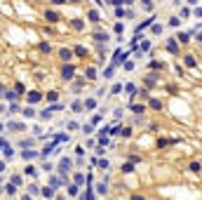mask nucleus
<instances>
[{"label": "nucleus", "instance_id": "obj_22", "mask_svg": "<svg viewBox=\"0 0 202 200\" xmlns=\"http://www.w3.org/2000/svg\"><path fill=\"white\" fill-rule=\"evenodd\" d=\"M5 193H9V195H14V193H17V188H14V184H7V186H5Z\"/></svg>", "mask_w": 202, "mask_h": 200}, {"label": "nucleus", "instance_id": "obj_44", "mask_svg": "<svg viewBox=\"0 0 202 200\" xmlns=\"http://www.w3.org/2000/svg\"><path fill=\"white\" fill-rule=\"evenodd\" d=\"M122 2H125V5H132V2H134V0H122Z\"/></svg>", "mask_w": 202, "mask_h": 200}, {"label": "nucleus", "instance_id": "obj_23", "mask_svg": "<svg viewBox=\"0 0 202 200\" xmlns=\"http://www.w3.org/2000/svg\"><path fill=\"white\" fill-rule=\"evenodd\" d=\"M68 193H70V195H78V193H80V186H78V184H73V186L68 188Z\"/></svg>", "mask_w": 202, "mask_h": 200}, {"label": "nucleus", "instance_id": "obj_32", "mask_svg": "<svg viewBox=\"0 0 202 200\" xmlns=\"http://www.w3.org/2000/svg\"><path fill=\"white\" fill-rule=\"evenodd\" d=\"M200 170H202L200 163H193V165H190V172H200Z\"/></svg>", "mask_w": 202, "mask_h": 200}, {"label": "nucleus", "instance_id": "obj_40", "mask_svg": "<svg viewBox=\"0 0 202 200\" xmlns=\"http://www.w3.org/2000/svg\"><path fill=\"white\" fill-rule=\"evenodd\" d=\"M66 0H52V5H63Z\"/></svg>", "mask_w": 202, "mask_h": 200}, {"label": "nucleus", "instance_id": "obj_5", "mask_svg": "<svg viewBox=\"0 0 202 200\" xmlns=\"http://www.w3.org/2000/svg\"><path fill=\"white\" fill-rule=\"evenodd\" d=\"M59 170H61V174H66L70 170V160H68V158H63L61 163H59Z\"/></svg>", "mask_w": 202, "mask_h": 200}, {"label": "nucleus", "instance_id": "obj_41", "mask_svg": "<svg viewBox=\"0 0 202 200\" xmlns=\"http://www.w3.org/2000/svg\"><path fill=\"white\" fill-rule=\"evenodd\" d=\"M132 200H146L143 195H132Z\"/></svg>", "mask_w": 202, "mask_h": 200}, {"label": "nucleus", "instance_id": "obj_20", "mask_svg": "<svg viewBox=\"0 0 202 200\" xmlns=\"http://www.w3.org/2000/svg\"><path fill=\"white\" fill-rule=\"evenodd\" d=\"M150 109H155V111H160V109H162V104H160L158 99H150Z\"/></svg>", "mask_w": 202, "mask_h": 200}, {"label": "nucleus", "instance_id": "obj_24", "mask_svg": "<svg viewBox=\"0 0 202 200\" xmlns=\"http://www.w3.org/2000/svg\"><path fill=\"white\" fill-rule=\"evenodd\" d=\"M179 43H188V40H190V36H188V33H179Z\"/></svg>", "mask_w": 202, "mask_h": 200}, {"label": "nucleus", "instance_id": "obj_34", "mask_svg": "<svg viewBox=\"0 0 202 200\" xmlns=\"http://www.w3.org/2000/svg\"><path fill=\"white\" fill-rule=\"evenodd\" d=\"M179 21H181V19H176V17H172V19H169V26H179Z\"/></svg>", "mask_w": 202, "mask_h": 200}, {"label": "nucleus", "instance_id": "obj_18", "mask_svg": "<svg viewBox=\"0 0 202 200\" xmlns=\"http://www.w3.org/2000/svg\"><path fill=\"white\" fill-rule=\"evenodd\" d=\"M148 50H150V43H148V40H146V43H141V47H139V50H136V52H139V54H141V52H148Z\"/></svg>", "mask_w": 202, "mask_h": 200}, {"label": "nucleus", "instance_id": "obj_15", "mask_svg": "<svg viewBox=\"0 0 202 200\" xmlns=\"http://www.w3.org/2000/svg\"><path fill=\"white\" fill-rule=\"evenodd\" d=\"M183 61H186V66H188V68H193V66H195V57H193V54H186Z\"/></svg>", "mask_w": 202, "mask_h": 200}, {"label": "nucleus", "instance_id": "obj_16", "mask_svg": "<svg viewBox=\"0 0 202 200\" xmlns=\"http://www.w3.org/2000/svg\"><path fill=\"white\" fill-rule=\"evenodd\" d=\"M70 26L75 28V31H82V26H85V24H82L80 19H73V21H70Z\"/></svg>", "mask_w": 202, "mask_h": 200}, {"label": "nucleus", "instance_id": "obj_25", "mask_svg": "<svg viewBox=\"0 0 202 200\" xmlns=\"http://www.w3.org/2000/svg\"><path fill=\"white\" fill-rule=\"evenodd\" d=\"M113 71H115V66L111 64V66H108V68L104 71V78H111V75H113Z\"/></svg>", "mask_w": 202, "mask_h": 200}, {"label": "nucleus", "instance_id": "obj_6", "mask_svg": "<svg viewBox=\"0 0 202 200\" xmlns=\"http://www.w3.org/2000/svg\"><path fill=\"white\" fill-rule=\"evenodd\" d=\"M2 153H5V158H12V155H14V151H12V146H9L7 141H2Z\"/></svg>", "mask_w": 202, "mask_h": 200}, {"label": "nucleus", "instance_id": "obj_33", "mask_svg": "<svg viewBox=\"0 0 202 200\" xmlns=\"http://www.w3.org/2000/svg\"><path fill=\"white\" fill-rule=\"evenodd\" d=\"M132 111H134V113H143V106H139V104H134V106H132Z\"/></svg>", "mask_w": 202, "mask_h": 200}, {"label": "nucleus", "instance_id": "obj_8", "mask_svg": "<svg viewBox=\"0 0 202 200\" xmlns=\"http://www.w3.org/2000/svg\"><path fill=\"white\" fill-rule=\"evenodd\" d=\"M59 57H61L63 61H70V59H73V52H70V50H66V47H63L61 52H59Z\"/></svg>", "mask_w": 202, "mask_h": 200}, {"label": "nucleus", "instance_id": "obj_39", "mask_svg": "<svg viewBox=\"0 0 202 200\" xmlns=\"http://www.w3.org/2000/svg\"><path fill=\"white\" fill-rule=\"evenodd\" d=\"M38 191H40V188H38L35 184H31V186H28V193H38Z\"/></svg>", "mask_w": 202, "mask_h": 200}, {"label": "nucleus", "instance_id": "obj_1", "mask_svg": "<svg viewBox=\"0 0 202 200\" xmlns=\"http://www.w3.org/2000/svg\"><path fill=\"white\" fill-rule=\"evenodd\" d=\"M125 59H127V52H122V47H118L115 54H113V66H118L120 61H125Z\"/></svg>", "mask_w": 202, "mask_h": 200}, {"label": "nucleus", "instance_id": "obj_10", "mask_svg": "<svg viewBox=\"0 0 202 200\" xmlns=\"http://www.w3.org/2000/svg\"><path fill=\"white\" fill-rule=\"evenodd\" d=\"M150 24H153V19H146V21H141L139 26H136V36H139V33H141V31H143L146 26H150Z\"/></svg>", "mask_w": 202, "mask_h": 200}, {"label": "nucleus", "instance_id": "obj_4", "mask_svg": "<svg viewBox=\"0 0 202 200\" xmlns=\"http://www.w3.org/2000/svg\"><path fill=\"white\" fill-rule=\"evenodd\" d=\"M45 19H47V21H59V14H56V12H54V9H47V12H45Z\"/></svg>", "mask_w": 202, "mask_h": 200}, {"label": "nucleus", "instance_id": "obj_30", "mask_svg": "<svg viewBox=\"0 0 202 200\" xmlns=\"http://www.w3.org/2000/svg\"><path fill=\"white\" fill-rule=\"evenodd\" d=\"M122 172H127V174H129V172H134V165H129V163H127V165L122 167Z\"/></svg>", "mask_w": 202, "mask_h": 200}, {"label": "nucleus", "instance_id": "obj_28", "mask_svg": "<svg viewBox=\"0 0 202 200\" xmlns=\"http://www.w3.org/2000/svg\"><path fill=\"white\" fill-rule=\"evenodd\" d=\"M94 106H97V101H94V99H87V101H85V109H94Z\"/></svg>", "mask_w": 202, "mask_h": 200}, {"label": "nucleus", "instance_id": "obj_19", "mask_svg": "<svg viewBox=\"0 0 202 200\" xmlns=\"http://www.w3.org/2000/svg\"><path fill=\"white\" fill-rule=\"evenodd\" d=\"M40 193H43L45 198H52V195H54V188H50V186H47V188H43Z\"/></svg>", "mask_w": 202, "mask_h": 200}, {"label": "nucleus", "instance_id": "obj_31", "mask_svg": "<svg viewBox=\"0 0 202 200\" xmlns=\"http://www.w3.org/2000/svg\"><path fill=\"white\" fill-rule=\"evenodd\" d=\"M125 90L129 92V94H134V92H136V85H132V82H129V85H127V87H125Z\"/></svg>", "mask_w": 202, "mask_h": 200}, {"label": "nucleus", "instance_id": "obj_45", "mask_svg": "<svg viewBox=\"0 0 202 200\" xmlns=\"http://www.w3.org/2000/svg\"><path fill=\"white\" fill-rule=\"evenodd\" d=\"M68 2H78V0H68Z\"/></svg>", "mask_w": 202, "mask_h": 200}, {"label": "nucleus", "instance_id": "obj_36", "mask_svg": "<svg viewBox=\"0 0 202 200\" xmlns=\"http://www.w3.org/2000/svg\"><path fill=\"white\" fill-rule=\"evenodd\" d=\"M82 109V101H73V111H80Z\"/></svg>", "mask_w": 202, "mask_h": 200}, {"label": "nucleus", "instance_id": "obj_7", "mask_svg": "<svg viewBox=\"0 0 202 200\" xmlns=\"http://www.w3.org/2000/svg\"><path fill=\"white\" fill-rule=\"evenodd\" d=\"M167 50H169V52H172V54H176V52H179V43H176L174 38H172V40H169V43H167Z\"/></svg>", "mask_w": 202, "mask_h": 200}, {"label": "nucleus", "instance_id": "obj_3", "mask_svg": "<svg viewBox=\"0 0 202 200\" xmlns=\"http://www.w3.org/2000/svg\"><path fill=\"white\" fill-rule=\"evenodd\" d=\"M26 97H28V104H38V101H40V99H43V94H40V92H28V94H26Z\"/></svg>", "mask_w": 202, "mask_h": 200}, {"label": "nucleus", "instance_id": "obj_27", "mask_svg": "<svg viewBox=\"0 0 202 200\" xmlns=\"http://www.w3.org/2000/svg\"><path fill=\"white\" fill-rule=\"evenodd\" d=\"M2 97H5V99H9V101L17 99V94H14V92H7V90H5V94H2Z\"/></svg>", "mask_w": 202, "mask_h": 200}, {"label": "nucleus", "instance_id": "obj_29", "mask_svg": "<svg viewBox=\"0 0 202 200\" xmlns=\"http://www.w3.org/2000/svg\"><path fill=\"white\" fill-rule=\"evenodd\" d=\"M59 99V94H56V92H50V94H47V101H56Z\"/></svg>", "mask_w": 202, "mask_h": 200}, {"label": "nucleus", "instance_id": "obj_11", "mask_svg": "<svg viewBox=\"0 0 202 200\" xmlns=\"http://www.w3.org/2000/svg\"><path fill=\"white\" fill-rule=\"evenodd\" d=\"M7 129H14V132H21V129H24V125H21V122H7Z\"/></svg>", "mask_w": 202, "mask_h": 200}, {"label": "nucleus", "instance_id": "obj_12", "mask_svg": "<svg viewBox=\"0 0 202 200\" xmlns=\"http://www.w3.org/2000/svg\"><path fill=\"white\" fill-rule=\"evenodd\" d=\"M94 40H97V43H108V36H106V33H94Z\"/></svg>", "mask_w": 202, "mask_h": 200}, {"label": "nucleus", "instance_id": "obj_37", "mask_svg": "<svg viewBox=\"0 0 202 200\" xmlns=\"http://www.w3.org/2000/svg\"><path fill=\"white\" fill-rule=\"evenodd\" d=\"M120 90H122V85H113V90H111V94H118Z\"/></svg>", "mask_w": 202, "mask_h": 200}, {"label": "nucleus", "instance_id": "obj_14", "mask_svg": "<svg viewBox=\"0 0 202 200\" xmlns=\"http://www.w3.org/2000/svg\"><path fill=\"white\" fill-rule=\"evenodd\" d=\"M21 116H24V118H33V116H35V111L31 109V106H26V109L21 111Z\"/></svg>", "mask_w": 202, "mask_h": 200}, {"label": "nucleus", "instance_id": "obj_42", "mask_svg": "<svg viewBox=\"0 0 202 200\" xmlns=\"http://www.w3.org/2000/svg\"><path fill=\"white\" fill-rule=\"evenodd\" d=\"M195 14H197V17H202V7H200V9H195Z\"/></svg>", "mask_w": 202, "mask_h": 200}, {"label": "nucleus", "instance_id": "obj_21", "mask_svg": "<svg viewBox=\"0 0 202 200\" xmlns=\"http://www.w3.org/2000/svg\"><path fill=\"white\" fill-rule=\"evenodd\" d=\"M40 118H43V120H50V118H52V111H50V109H45L43 113H40Z\"/></svg>", "mask_w": 202, "mask_h": 200}, {"label": "nucleus", "instance_id": "obj_2", "mask_svg": "<svg viewBox=\"0 0 202 200\" xmlns=\"http://www.w3.org/2000/svg\"><path fill=\"white\" fill-rule=\"evenodd\" d=\"M61 78H63V80H70V78H73V66H70V64H66L61 68Z\"/></svg>", "mask_w": 202, "mask_h": 200}, {"label": "nucleus", "instance_id": "obj_13", "mask_svg": "<svg viewBox=\"0 0 202 200\" xmlns=\"http://www.w3.org/2000/svg\"><path fill=\"white\" fill-rule=\"evenodd\" d=\"M35 155H38V153H35V151H24V153H21V158H24V160H26V163H28V160H33Z\"/></svg>", "mask_w": 202, "mask_h": 200}, {"label": "nucleus", "instance_id": "obj_26", "mask_svg": "<svg viewBox=\"0 0 202 200\" xmlns=\"http://www.w3.org/2000/svg\"><path fill=\"white\" fill-rule=\"evenodd\" d=\"M127 14H129V12H125V9H120V7L115 9V17H118V19H122V17H127Z\"/></svg>", "mask_w": 202, "mask_h": 200}, {"label": "nucleus", "instance_id": "obj_9", "mask_svg": "<svg viewBox=\"0 0 202 200\" xmlns=\"http://www.w3.org/2000/svg\"><path fill=\"white\" fill-rule=\"evenodd\" d=\"M87 17H89V21H94V24H97V21H101V17H99V12H97V9H89V12H87Z\"/></svg>", "mask_w": 202, "mask_h": 200}, {"label": "nucleus", "instance_id": "obj_43", "mask_svg": "<svg viewBox=\"0 0 202 200\" xmlns=\"http://www.w3.org/2000/svg\"><path fill=\"white\" fill-rule=\"evenodd\" d=\"M143 5H146V7H148V9H150V0H143Z\"/></svg>", "mask_w": 202, "mask_h": 200}, {"label": "nucleus", "instance_id": "obj_35", "mask_svg": "<svg viewBox=\"0 0 202 200\" xmlns=\"http://www.w3.org/2000/svg\"><path fill=\"white\" fill-rule=\"evenodd\" d=\"M75 54H78V57H85V47H75Z\"/></svg>", "mask_w": 202, "mask_h": 200}, {"label": "nucleus", "instance_id": "obj_17", "mask_svg": "<svg viewBox=\"0 0 202 200\" xmlns=\"http://www.w3.org/2000/svg\"><path fill=\"white\" fill-rule=\"evenodd\" d=\"M85 75H87V80H94V78H97V71H94V68L89 66L87 71H85Z\"/></svg>", "mask_w": 202, "mask_h": 200}, {"label": "nucleus", "instance_id": "obj_38", "mask_svg": "<svg viewBox=\"0 0 202 200\" xmlns=\"http://www.w3.org/2000/svg\"><path fill=\"white\" fill-rule=\"evenodd\" d=\"M99 167L101 170H108V160H99Z\"/></svg>", "mask_w": 202, "mask_h": 200}]
</instances>
